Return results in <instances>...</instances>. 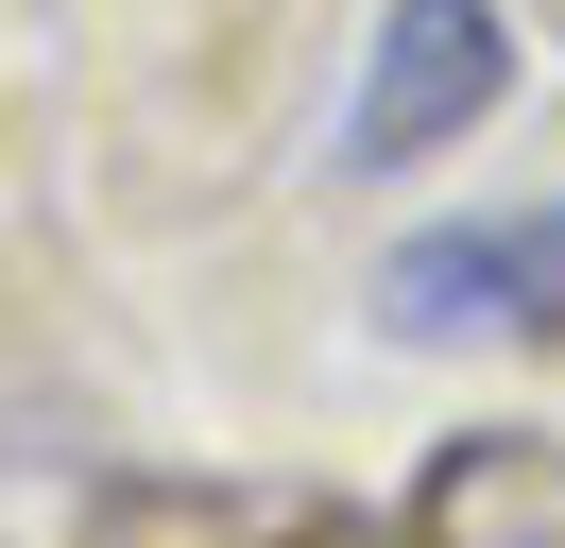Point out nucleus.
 I'll list each match as a JSON object with an SVG mask.
<instances>
[{
    "mask_svg": "<svg viewBox=\"0 0 565 548\" xmlns=\"http://www.w3.org/2000/svg\"><path fill=\"white\" fill-rule=\"evenodd\" d=\"M514 103V0H377V52L343 86V171H412Z\"/></svg>",
    "mask_w": 565,
    "mask_h": 548,
    "instance_id": "f257e3e1",
    "label": "nucleus"
},
{
    "mask_svg": "<svg viewBox=\"0 0 565 548\" xmlns=\"http://www.w3.org/2000/svg\"><path fill=\"white\" fill-rule=\"evenodd\" d=\"M412 548H565V445H531V429L446 445L412 497Z\"/></svg>",
    "mask_w": 565,
    "mask_h": 548,
    "instance_id": "7ed1b4c3",
    "label": "nucleus"
},
{
    "mask_svg": "<svg viewBox=\"0 0 565 548\" xmlns=\"http://www.w3.org/2000/svg\"><path fill=\"white\" fill-rule=\"evenodd\" d=\"M377 326H394V342H565V205H514V223H428V240H394Z\"/></svg>",
    "mask_w": 565,
    "mask_h": 548,
    "instance_id": "f03ea898",
    "label": "nucleus"
},
{
    "mask_svg": "<svg viewBox=\"0 0 565 548\" xmlns=\"http://www.w3.org/2000/svg\"><path fill=\"white\" fill-rule=\"evenodd\" d=\"M291 548H394V531H291Z\"/></svg>",
    "mask_w": 565,
    "mask_h": 548,
    "instance_id": "20e7f679",
    "label": "nucleus"
}]
</instances>
